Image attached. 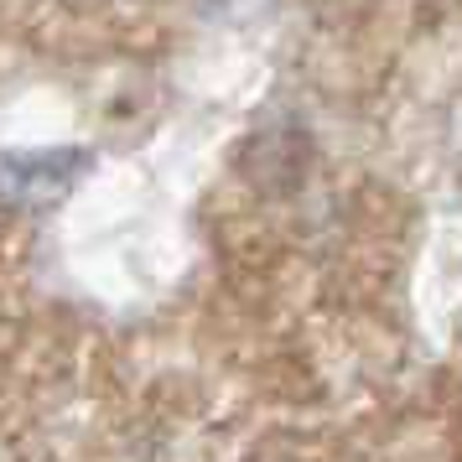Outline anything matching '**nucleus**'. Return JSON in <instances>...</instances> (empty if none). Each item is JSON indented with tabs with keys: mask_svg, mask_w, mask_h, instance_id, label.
Listing matches in <instances>:
<instances>
[{
	"mask_svg": "<svg viewBox=\"0 0 462 462\" xmlns=\"http://www.w3.org/2000/svg\"><path fill=\"white\" fill-rule=\"evenodd\" d=\"M0 192H5V188H0Z\"/></svg>",
	"mask_w": 462,
	"mask_h": 462,
	"instance_id": "1",
	"label": "nucleus"
}]
</instances>
